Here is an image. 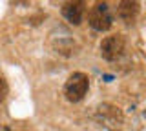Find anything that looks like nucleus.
Returning <instances> with one entry per match:
<instances>
[{"label": "nucleus", "mask_w": 146, "mask_h": 131, "mask_svg": "<svg viewBox=\"0 0 146 131\" xmlns=\"http://www.w3.org/2000/svg\"><path fill=\"white\" fill-rule=\"evenodd\" d=\"M95 118L100 126H104L110 131H121L122 124H124L122 111L113 104H100L95 109Z\"/></svg>", "instance_id": "1"}, {"label": "nucleus", "mask_w": 146, "mask_h": 131, "mask_svg": "<svg viewBox=\"0 0 146 131\" xmlns=\"http://www.w3.org/2000/svg\"><path fill=\"white\" fill-rule=\"evenodd\" d=\"M88 88H90V78L86 73H77L70 75V78L66 80L64 84V95L70 102H80L84 98V95L88 93Z\"/></svg>", "instance_id": "2"}, {"label": "nucleus", "mask_w": 146, "mask_h": 131, "mask_svg": "<svg viewBox=\"0 0 146 131\" xmlns=\"http://www.w3.org/2000/svg\"><path fill=\"white\" fill-rule=\"evenodd\" d=\"M90 26L95 31H108L113 26V15L106 2H97L90 11Z\"/></svg>", "instance_id": "3"}, {"label": "nucleus", "mask_w": 146, "mask_h": 131, "mask_svg": "<svg viewBox=\"0 0 146 131\" xmlns=\"http://www.w3.org/2000/svg\"><path fill=\"white\" fill-rule=\"evenodd\" d=\"M124 51H126V42L122 35H111L100 42V55L108 62H115L119 58H122Z\"/></svg>", "instance_id": "4"}, {"label": "nucleus", "mask_w": 146, "mask_h": 131, "mask_svg": "<svg viewBox=\"0 0 146 131\" xmlns=\"http://www.w3.org/2000/svg\"><path fill=\"white\" fill-rule=\"evenodd\" d=\"M84 13H86V6L84 2H66L62 6V15L70 24L73 26H79L82 18H84Z\"/></svg>", "instance_id": "5"}, {"label": "nucleus", "mask_w": 146, "mask_h": 131, "mask_svg": "<svg viewBox=\"0 0 146 131\" xmlns=\"http://www.w3.org/2000/svg\"><path fill=\"white\" fill-rule=\"evenodd\" d=\"M139 15V4L137 2H121L117 7V16L124 24H133Z\"/></svg>", "instance_id": "6"}, {"label": "nucleus", "mask_w": 146, "mask_h": 131, "mask_svg": "<svg viewBox=\"0 0 146 131\" xmlns=\"http://www.w3.org/2000/svg\"><path fill=\"white\" fill-rule=\"evenodd\" d=\"M6 95H7V86L4 82V78H0V102L6 98Z\"/></svg>", "instance_id": "7"}, {"label": "nucleus", "mask_w": 146, "mask_h": 131, "mask_svg": "<svg viewBox=\"0 0 146 131\" xmlns=\"http://www.w3.org/2000/svg\"><path fill=\"white\" fill-rule=\"evenodd\" d=\"M0 131H11V129H9V128H4V126H2V128H0Z\"/></svg>", "instance_id": "8"}]
</instances>
